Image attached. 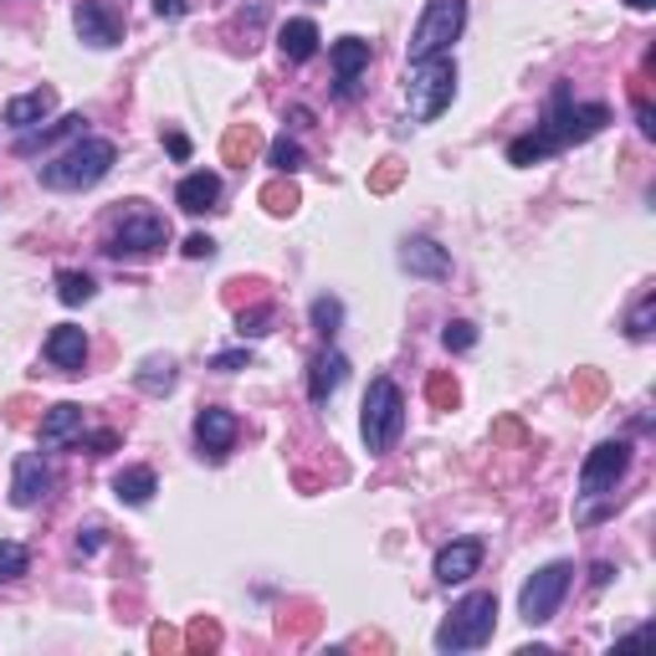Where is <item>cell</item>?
<instances>
[{
	"label": "cell",
	"mask_w": 656,
	"mask_h": 656,
	"mask_svg": "<svg viewBox=\"0 0 656 656\" xmlns=\"http://www.w3.org/2000/svg\"><path fill=\"white\" fill-rule=\"evenodd\" d=\"M497 436H503V442H523V431H518V421H503V426H497Z\"/></svg>",
	"instance_id": "46"
},
{
	"label": "cell",
	"mask_w": 656,
	"mask_h": 656,
	"mask_svg": "<svg viewBox=\"0 0 656 656\" xmlns=\"http://www.w3.org/2000/svg\"><path fill=\"white\" fill-rule=\"evenodd\" d=\"M610 575H616L610 564H595V575H589V579H595V589H601V585H610Z\"/></svg>",
	"instance_id": "47"
},
{
	"label": "cell",
	"mask_w": 656,
	"mask_h": 656,
	"mask_svg": "<svg viewBox=\"0 0 656 656\" xmlns=\"http://www.w3.org/2000/svg\"><path fill=\"white\" fill-rule=\"evenodd\" d=\"M401 268L411 272V277H446V272H452V256H446V246L431 242V236H405Z\"/></svg>",
	"instance_id": "14"
},
{
	"label": "cell",
	"mask_w": 656,
	"mask_h": 656,
	"mask_svg": "<svg viewBox=\"0 0 656 656\" xmlns=\"http://www.w3.org/2000/svg\"><path fill=\"white\" fill-rule=\"evenodd\" d=\"M256 201L268 205L272 215H293L297 205H303V195H297V185H293V180H287V174H282V180H272V185H262V195H256Z\"/></svg>",
	"instance_id": "26"
},
{
	"label": "cell",
	"mask_w": 656,
	"mask_h": 656,
	"mask_svg": "<svg viewBox=\"0 0 656 656\" xmlns=\"http://www.w3.org/2000/svg\"><path fill=\"white\" fill-rule=\"evenodd\" d=\"M57 472L41 462L37 452L16 456V477H11V503L16 508H37V503H47V493H52Z\"/></svg>",
	"instance_id": "12"
},
{
	"label": "cell",
	"mask_w": 656,
	"mask_h": 656,
	"mask_svg": "<svg viewBox=\"0 0 656 656\" xmlns=\"http://www.w3.org/2000/svg\"><path fill=\"white\" fill-rule=\"evenodd\" d=\"M93 549H103V528H82V538H78V554H93Z\"/></svg>",
	"instance_id": "44"
},
{
	"label": "cell",
	"mask_w": 656,
	"mask_h": 656,
	"mask_svg": "<svg viewBox=\"0 0 656 656\" xmlns=\"http://www.w3.org/2000/svg\"><path fill=\"white\" fill-rule=\"evenodd\" d=\"M27 569H31L27 544H16V538H0V585H11V579H21Z\"/></svg>",
	"instance_id": "28"
},
{
	"label": "cell",
	"mask_w": 656,
	"mask_h": 656,
	"mask_svg": "<svg viewBox=\"0 0 656 656\" xmlns=\"http://www.w3.org/2000/svg\"><path fill=\"white\" fill-rule=\"evenodd\" d=\"M93 293H98V287H93V277H88V272H72V268H62V272H57V297H62L68 309L88 303Z\"/></svg>",
	"instance_id": "27"
},
{
	"label": "cell",
	"mask_w": 656,
	"mask_h": 656,
	"mask_svg": "<svg viewBox=\"0 0 656 656\" xmlns=\"http://www.w3.org/2000/svg\"><path fill=\"white\" fill-rule=\"evenodd\" d=\"M605 401V375L601 370H575V411H595Z\"/></svg>",
	"instance_id": "30"
},
{
	"label": "cell",
	"mask_w": 656,
	"mask_h": 656,
	"mask_svg": "<svg viewBox=\"0 0 656 656\" xmlns=\"http://www.w3.org/2000/svg\"><path fill=\"white\" fill-rule=\"evenodd\" d=\"M426 401L436 405V411H456V401H462V390H456L452 370H436V375L426 380Z\"/></svg>",
	"instance_id": "33"
},
{
	"label": "cell",
	"mask_w": 656,
	"mask_h": 656,
	"mask_svg": "<svg viewBox=\"0 0 656 656\" xmlns=\"http://www.w3.org/2000/svg\"><path fill=\"white\" fill-rule=\"evenodd\" d=\"M626 467H630V446L626 442H601L595 452L585 456V467H579V493L605 497L620 477H626Z\"/></svg>",
	"instance_id": "9"
},
{
	"label": "cell",
	"mask_w": 656,
	"mask_h": 656,
	"mask_svg": "<svg viewBox=\"0 0 656 656\" xmlns=\"http://www.w3.org/2000/svg\"><path fill=\"white\" fill-rule=\"evenodd\" d=\"M215 201H221V174H211V170L185 174V180H180V190H174V205H180V211H190V215L215 211Z\"/></svg>",
	"instance_id": "19"
},
{
	"label": "cell",
	"mask_w": 656,
	"mask_h": 656,
	"mask_svg": "<svg viewBox=\"0 0 656 656\" xmlns=\"http://www.w3.org/2000/svg\"><path fill=\"white\" fill-rule=\"evenodd\" d=\"M277 47L287 62H313V57H319V27H313L309 16H297V21H287V27L277 31Z\"/></svg>",
	"instance_id": "21"
},
{
	"label": "cell",
	"mask_w": 656,
	"mask_h": 656,
	"mask_svg": "<svg viewBox=\"0 0 656 656\" xmlns=\"http://www.w3.org/2000/svg\"><path fill=\"white\" fill-rule=\"evenodd\" d=\"M405 93H411V119L431 123L442 119L456 98V62L452 57H426V62H411V78H405Z\"/></svg>",
	"instance_id": "6"
},
{
	"label": "cell",
	"mask_w": 656,
	"mask_h": 656,
	"mask_svg": "<svg viewBox=\"0 0 656 656\" xmlns=\"http://www.w3.org/2000/svg\"><path fill=\"white\" fill-rule=\"evenodd\" d=\"M113 493H119V503H129V508H144L149 497L160 493V477H154V467H123L119 477H113Z\"/></svg>",
	"instance_id": "22"
},
{
	"label": "cell",
	"mask_w": 656,
	"mask_h": 656,
	"mask_svg": "<svg viewBox=\"0 0 656 656\" xmlns=\"http://www.w3.org/2000/svg\"><path fill=\"white\" fill-rule=\"evenodd\" d=\"M256 149H262V134H256L252 123H231L226 134H221V160L226 164H252Z\"/></svg>",
	"instance_id": "23"
},
{
	"label": "cell",
	"mask_w": 656,
	"mask_h": 656,
	"mask_svg": "<svg viewBox=\"0 0 656 656\" xmlns=\"http://www.w3.org/2000/svg\"><path fill=\"white\" fill-rule=\"evenodd\" d=\"M405 180V164L401 160H385V164H375L370 170V195H390V190Z\"/></svg>",
	"instance_id": "36"
},
{
	"label": "cell",
	"mask_w": 656,
	"mask_h": 656,
	"mask_svg": "<svg viewBox=\"0 0 656 656\" xmlns=\"http://www.w3.org/2000/svg\"><path fill=\"white\" fill-rule=\"evenodd\" d=\"M164 144H170V154H174V160H190V139L180 134V129H170V134H164Z\"/></svg>",
	"instance_id": "45"
},
{
	"label": "cell",
	"mask_w": 656,
	"mask_h": 656,
	"mask_svg": "<svg viewBox=\"0 0 656 656\" xmlns=\"http://www.w3.org/2000/svg\"><path fill=\"white\" fill-rule=\"evenodd\" d=\"M569 579H575V564L569 559H554L544 564L528 585H523L518 595V616L528 620V626H544V620H554V610H559V601L569 595Z\"/></svg>",
	"instance_id": "8"
},
{
	"label": "cell",
	"mask_w": 656,
	"mask_h": 656,
	"mask_svg": "<svg viewBox=\"0 0 656 656\" xmlns=\"http://www.w3.org/2000/svg\"><path fill=\"white\" fill-rule=\"evenodd\" d=\"M401 431H405V395L401 385L390 375L370 380V390H364V411H360V436L364 446L375 456H385L390 446L401 442Z\"/></svg>",
	"instance_id": "4"
},
{
	"label": "cell",
	"mask_w": 656,
	"mask_h": 656,
	"mask_svg": "<svg viewBox=\"0 0 656 656\" xmlns=\"http://www.w3.org/2000/svg\"><path fill=\"white\" fill-rule=\"evenodd\" d=\"M236 436H242V421L231 411H221V405H205V411L195 415V446H201V456H211V462H226Z\"/></svg>",
	"instance_id": "11"
},
{
	"label": "cell",
	"mask_w": 656,
	"mask_h": 656,
	"mask_svg": "<svg viewBox=\"0 0 656 656\" xmlns=\"http://www.w3.org/2000/svg\"><path fill=\"white\" fill-rule=\"evenodd\" d=\"M610 123V108L605 103H575L569 98V82H559L549 93V108H544V123H538L534 134L538 144L549 149H569V144H585V139H595Z\"/></svg>",
	"instance_id": "1"
},
{
	"label": "cell",
	"mask_w": 656,
	"mask_h": 656,
	"mask_svg": "<svg viewBox=\"0 0 656 656\" xmlns=\"http://www.w3.org/2000/svg\"><path fill=\"white\" fill-rule=\"evenodd\" d=\"M309 319H313V329H319L323 339H334V334H339V323H344V303H339V297H313Z\"/></svg>",
	"instance_id": "32"
},
{
	"label": "cell",
	"mask_w": 656,
	"mask_h": 656,
	"mask_svg": "<svg viewBox=\"0 0 656 656\" xmlns=\"http://www.w3.org/2000/svg\"><path fill=\"white\" fill-rule=\"evenodd\" d=\"M630 103H636V129H642L646 139H656V108H652V98H646V82L642 78L630 82Z\"/></svg>",
	"instance_id": "35"
},
{
	"label": "cell",
	"mask_w": 656,
	"mask_h": 656,
	"mask_svg": "<svg viewBox=\"0 0 656 656\" xmlns=\"http://www.w3.org/2000/svg\"><path fill=\"white\" fill-rule=\"evenodd\" d=\"M252 364V349H226V354H215L211 370H221V375H231V370H246Z\"/></svg>",
	"instance_id": "39"
},
{
	"label": "cell",
	"mask_w": 656,
	"mask_h": 656,
	"mask_svg": "<svg viewBox=\"0 0 656 656\" xmlns=\"http://www.w3.org/2000/svg\"><path fill=\"white\" fill-rule=\"evenodd\" d=\"M185 11H190V0H154V16H160V21H180Z\"/></svg>",
	"instance_id": "43"
},
{
	"label": "cell",
	"mask_w": 656,
	"mask_h": 656,
	"mask_svg": "<svg viewBox=\"0 0 656 656\" xmlns=\"http://www.w3.org/2000/svg\"><path fill=\"white\" fill-rule=\"evenodd\" d=\"M493 626H497V595L493 589H477L467 601L452 605V616L442 620L436 630V652H472V646H487L493 642Z\"/></svg>",
	"instance_id": "5"
},
{
	"label": "cell",
	"mask_w": 656,
	"mask_h": 656,
	"mask_svg": "<svg viewBox=\"0 0 656 656\" xmlns=\"http://www.w3.org/2000/svg\"><path fill=\"white\" fill-rule=\"evenodd\" d=\"M626 6H630V11H652L656 0H626Z\"/></svg>",
	"instance_id": "48"
},
{
	"label": "cell",
	"mask_w": 656,
	"mask_h": 656,
	"mask_svg": "<svg viewBox=\"0 0 656 656\" xmlns=\"http://www.w3.org/2000/svg\"><path fill=\"white\" fill-rule=\"evenodd\" d=\"M185 256H195V262H205V256H215V242H211V236H201V231H195V236H185Z\"/></svg>",
	"instance_id": "42"
},
{
	"label": "cell",
	"mask_w": 656,
	"mask_h": 656,
	"mask_svg": "<svg viewBox=\"0 0 656 656\" xmlns=\"http://www.w3.org/2000/svg\"><path fill=\"white\" fill-rule=\"evenodd\" d=\"M462 27H467V0H431L411 31V62L446 57V47L462 37Z\"/></svg>",
	"instance_id": "7"
},
{
	"label": "cell",
	"mask_w": 656,
	"mask_h": 656,
	"mask_svg": "<svg viewBox=\"0 0 656 656\" xmlns=\"http://www.w3.org/2000/svg\"><path fill=\"white\" fill-rule=\"evenodd\" d=\"M272 323H277V309H272V303H256V309L236 313V334H242V339H262V334H272Z\"/></svg>",
	"instance_id": "29"
},
{
	"label": "cell",
	"mask_w": 656,
	"mask_h": 656,
	"mask_svg": "<svg viewBox=\"0 0 656 656\" xmlns=\"http://www.w3.org/2000/svg\"><path fill=\"white\" fill-rule=\"evenodd\" d=\"M160 246H170V221H164L154 205L129 201L123 211H113L108 236H103L108 256H154Z\"/></svg>",
	"instance_id": "2"
},
{
	"label": "cell",
	"mask_w": 656,
	"mask_h": 656,
	"mask_svg": "<svg viewBox=\"0 0 656 656\" xmlns=\"http://www.w3.org/2000/svg\"><path fill=\"white\" fill-rule=\"evenodd\" d=\"M82 431H88V415H82V405H72V401H62V405H52L47 411V421H41V446H72V442H82Z\"/></svg>",
	"instance_id": "18"
},
{
	"label": "cell",
	"mask_w": 656,
	"mask_h": 656,
	"mask_svg": "<svg viewBox=\"0 0 656 656\" xmlns=\"http://www.w3.org/2000/svg\"><path fill=\"white\" fill-rule=\"evenodd\" d=\"M221 626H215L211 616H195L190 620V630H185V652H221Z\"/></svg>",
	"instance_id": "31"
},
{
	"label": "cell",
	"mask_w": 656,
	"mask_h": 656,
	"mask_svg": "<svg viewBox=\"0 0 656 656\" xmlns=\"http://www.w3.org/2000/svg\"><path fill=\"white\" fill-rule=\"evenodd\" d=\"M52 108H57V93L52 88H37V93H21L6 103V123L11 129H37V123L52 119Z\"/></svg>",
	"instance_id": "20"
},
{
	"label": "cell",
	"mask_w": 656,
	"mask_h": 656,
	"mask_svg": "<svg viewBox=\"0 0 656 656\" xmlns=\"http://www.w3.org/2000/svg\"><path fill=\"white\" fill-rule=\"evenodd\" d=\"M268 160H272V170H277V174H297V170H303V144L282 134L277 144H272V154H268Z\"/></svg>",
	"instance_id": "34"
},
{
	"label": "cell",
	"mask_w": 656,
	"mask_h": 656,
	"mask_svg": "<svg viewBox=\"0 0 656 656\" xmlns=\"http://www.w3.org/2000/svg\"><path fill=\"white\" fill-rule=\"evenodd\" d=\"M349 380V360L339 354V349H323L319 360L309 364V401L313 405H329L334 401V390Z\"/></svg>",
	"instance_id": "17"
},
{
	"label": "cell",
	"mask_w": 656,
	"mask_h": 656,
	"mask_svg": "<svg viewBox=\"0 0 656 656\" xmlns=\"http://www.w3.org/2000/svg\"><path fill=\"white\" fill-rule=\"evenodd\" d=\"M72 21H78V37L88 47H119L123 41V16L113 6H103V0H82Z\"/></svg>",
	"instance_id": "13"
},
{
	"label": "cell",
	"mask_w": 656,
	"mask_h": 656,
	"mask_svg": "<svg viewBox=\"0 0 656 656\" xmlns=\"http://www.w3.org/2000/svg\"><path fill=\"white\" fill-rule=\"evenodd\" d=\"M477 564H483V544L477 538H456V544H446L436 554V579L442 585H462V579L477 575Z\"/></svg>",
	"instance_id": "16"
},
{
	"label": "cell",
	"mask_w": 656,
	"mask_h": 656,
	"mask_svg": "<svg viewBox=\"0 0 656 656\" xmlns=\"http://www.w3.org/2000/svg\"><path fill=\"white\" fill-rule=\"evenodd\" d=\"M442 344L456 349V354H467V349L477 344V329H472L467 319H456V323H446V329H442Z\"/></svg>",
	"instance_id": "38"
},
{
	"label": "cell",
	"mask_w": 656,
	"mask_h": 656,
	"mask_svg": "<svg viewBox=\"0 0 656 656\" xmlns=\"http://www.w3.org/2000/svg\"><path fill=\"white\" fill-rule=\"evenodd\" d=\"M78 446H88L93 456H103V452H113V446H119V431H93V436L82 431V442H78Z\"/></svg>",
	"instance_id": "41"
},
{
	"label": "cell",
	"mask_w": 656,
	"mask_h": 656,
	"mask_svg": "<svg viewBox=\"0 0 656 656\" xmlns=\"http://www.w3.org/2000/svg\"><path fill=\"white\" fill-rule=\"evenodd\" d=\"M149 646H154V652H180V646H185V636H180V630H170V626H154V630H149Z\"/></svg>",
	"instance_id": "40"
},
{
	"label": "cell",
	"mask_w": 656,
	"mask_h": 656,
	"mask_svg": "<svg viewBox=\"0 0 656 656\" xmlns=\"http://www.w3.org/2000/svg\"><path fill=\"white\" fill-rule=\"evenodd\" d=\"M134 385L144 390V395H170L174 390V360H160V354L144 360L139 364V375H134Z\"/></svg>",
	"instance_id": "25"
},
{
	"label": "cell",
	"mask_w": 656,
	"mask_h": 656,
	"mask_svg": "<svg viewBox=\"0 0 656 656\" xmlns=\"http://www.w3.org/2000/svg\"><path fill=\"white\" fill-rule=\"evenodd\" d=\"M82 113H68V119H57V123H47V129H37V134H21V154H37L41 144H57V139H68V134H82Z\"/></svg>",
	"instance_id": "24"
},
{
	"label": "cell",
	"mask_w": 656,
	"mask_h": 656,
	"mask_svg": "<svg viewBox=\"0 0 656 656\" xmlns=\"http://www.w3.org/2000/svg\"><path fill=\"white\" fill-rule=\"evenodd\" d=\"M47 360L62 370V375H82V364H88V334H82L78 323H62L47 334Z\"/></svg>",
	"instance_id": "15"
},
{
	"label": "cell",
	"mask_w": 656,
	"mask_h": 656,
	"mask_svg": "<svg viewBox=\"0 0 656 656\" xmlns=\"http://www.w3.org/2000/svg\"><path fill=\"white\" fill-rule=\"evenodd\" d=\"M119 160V149L108 139H78L72 149H62L52 164H41V185L47 190H93Z\"/></svg>",
	"instance_id": "3"
},
{
	"label": "cell",
	"mask_w": 656,
	"mask_h": 656,
	"mask_svg": "<svg viewBox=\"0 0 656 656\" xmlns=\"http://www.w3.org/2000/svg\"><path fill=\"white\" fill-rule=\"evenodd\" d=\"M329 57H334V98L339 103H354L360 98V78L364 68H370V41L364 37H339L334 47H329Z\"/></svg>",
	"instance_id": "10"
},
{
	"label": "cell",
	"mask_w": 656,
	"mask_h": 656,
	"mask_svg": "<svg viewBox=\"0 0 656 656\" xmlns=\"http://www.w3.org/2000/svg\"><path fill=\"white\" fill-rule=\"evenodd\" d=\"M652 319H656V293H642V303L630 309L626 334H630V339H652Z\"/></svg>",
	"instance_id": "37"
}]
</instances>
